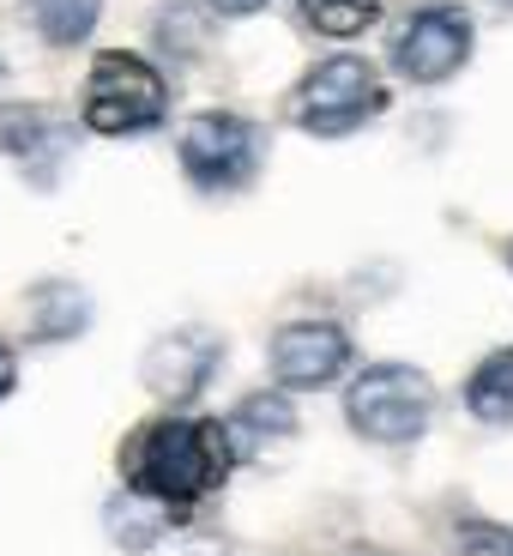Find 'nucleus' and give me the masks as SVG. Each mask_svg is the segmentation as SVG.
Wrapping results in <instances>:
<instances>
[{"instance_id": "nucleus-1", "label": "nucleus", "mask_w": 513, "mask_h": 556, "mask_svg": "<svg viewBox=\"0 0 513 556\" xmlns=\"http://www.w3.org/2000/svg\"><path fill=\"white\" fill-rule=\"evenodd\" d=\"M223 472H230V435L206 417H164L127 447V484L152 502H176V508L218 490Z\"/></svg>"}, {"instance_id": "nucleus-7", "label": "nucleus", "mask_w": 513, "mask_h": 556, "mask_svg": "<svg viewBox=\"0 0 513 556\" xmlns=\"http://www.w3.org/2000/svg\"><path fill=\"white\" fill-rule=\"evenodd\" d=\"M350 363V339L333 320H296V327H278L272 339V376L284 388H326Z\"/></svg>"}, {"instance_id": "nucleus-5", "label": "nucleus", "mask_w": 513, "mask_h": 556, "mask_svg": "<svg viewBox=\"0 0 513 556\" xmlns=\"http://www.w3.org/2000/svg\"><path fill=\"white\" fill-rule=\"evenodd\" d=\"M181 169L200 188H211V194L242 188L260 169V127L242 122V115H223V110L194 115V122L181 127Z\"/></svg>"}, {"instance_id": "nucleus-12", "label": "nucleus", "mask_w": 513, "mask_h": 556, "mask_svg": "<svg viewBox=\"0 0 513 556\" xmlns=\"http://www.w3.org/2000/svg\"><path fill=\"white\" fill-rule=\"evenodd\" d=\"M381 13V0H303V18L320 30V37H357L369 30Z\"/></svg>"}, {"instance_id": "nucleus-9", "label": "nucleus", "mask_w": 513, "mask_h": 556, "mask_svg": "<svg viewBox=\"0 0 513 556\" xmlns=\"http://www.w3.org/2000/svg\"><path fill=\"white\" fill-rule=\"evenodd\" d=\"M25 333L30 339H73L85 333V320H91V303H85L79 285H67V278H49V285H37L25 303Z\"/></svg>"}, {"instance_id": "nucleus-6", "label": "nucleus", "mask_w": 513, "mask_h": 556, "mask_svg": "<svg viewBox=\"0 0 513 556\" xmlns=\"http://www.w3.org/2000/svg\"><path fill=\"white\" fill-rule=\"evenodd\" d=\"M472 55V18L459 13V7H423L411 25L399 30L393 42V67L416 85H435V79H453Z\"/></svg>"}, {"instance_id": "nucleus-4", "label": "nucleus", "mask_w": 513, "mask_h": 556, "mask_svg": "<svg viewBox=\"0 0 513 556\" xmlns=\"http://www.w3.org/2000/svg\"><path fill=\"white\" fill-rule=\"evenodd\" d=\"M381 110H387V85H381L375 67L357 61V55L320 61V67L296 85V98H291L296 127H308V134H320V139L357 134V127L369 122V115H381Z\"/></svg>"}, {"instance_id": "nucleus-8", "label": "nucleus", "mask_w": 513, "mask_h": 556, "mask_svg": "<svg viewBox=\"0 0 513 556\" xmlns=\"http://www.w3.org/2000/svg\"><path fill=\"white\" fill-rule=\"evenodd\" d=\"M218 369V339L188 327V333H169L145 351V388L164 393V400H188V393L206 388V376Z\"/></svg>"}, {"instance_id": "nucleus-2", "label": "nucleus", "mask_w": 513, "mask_h": 556, "mask_svg": "<svg viewBox=\"0 0 513 556\" xmlns=\"http://www.w3.org/2000/svg\"><path fill=\"white\" fill-rule=\"evenodd\" d=\"M85 127L91 134H145V127L164 122L169 110V85L152 61L127 55V49H110V55L91 61V79H85Z\"/></svg>"}, {"instance_id": "nucleus-13", "label": "nucleus", "mask_w": 513, "mask_h": 556, "mask_svg": "<svg viewBox=\"0 0 513 556\" xmlns=\"http://www.w3.org/2000/svg\"><path fill=\"white\" fill-rule=\"evenodd\" d=\"M13 381H18V357L7 345H0V400H7V393H13Z\"/></svg>"}, {"instance_id": "nucleus-3", "label": "nucleus", "mask_w": 513, "mask_h": 556, "mask_svg": "<svg viewBox=\"0 0 513 556\" xmlns=\"http://www.w3.org/2000/svg\"><path fill=\"white\" fill-rule=\"evenodd\" d=\"M345 412L357 424V435H369V442H387V447L416 442L435 417V381L411 363H375V369H362L350 381Z\"/></svg>"}, {"instance_id": "nucleus-14", "label": "nucleus", "mask_w": 513, "mask_h": 556, "mask_svg": "<svg viewBox=\"0 0 513 556\" xmlns=\"http://www.w3.org/2000/svg\"><path fill=\"white\" fill-rule=\"evenodd\" d=\"M211 7H218V13H230V18H242V13H260L266 0H211Z\"/></svg>"}, {"instance_id": "nucleus-10", "label": "nucleus", "mask_w": 513, "mask_h": 556, "mask_svg": "<svg viewBox=\"0 0 513 556\" xmlns=\"http://www.w3.org/2000/svg\"><path fill=\"white\" fill-rule=\"evenodd\" d=\"M477 424H513V345H501L496 357H484V369L465 388Z\"/></svg>"}, {"instance_id": "nucleus-11", "label": "nucleus", "mask_w": 513, "mask_h": 556, "mask_svg": "<svg viewBox=\"0 0 513 556\" xmlns=\"http://www.w3.org/2000/svg\"><path fill=\"white\" fill-rule=\"evenodd\" d=\"M98 13H103V0H30V18H37V30L55 49H73V42L91 37Z\"/></svg>"}, {"instance_id": "nucleus-16", "label": "nucleus", "mask_w": 513, "mask_h": 556, "mask_svg": "<svg viewBox=\"0 0 513 556\" xmlns=\"http://www.w3.org/2000/svg\"><path fill=\"white\" fill-rule=\"evenodd\" d=\"M508 266H513V249H508Z\"/></svg>"}, {"instance_id": "nucleus-15", "label": "nucleus", "mask_w": 513, "mask_h": 556, "mask_svg": "<svg viewBox=\"0 0 513 556\" xmlns=\"http://www.w3.org/2000/svg\"><path fill=\"white\" fill-rule=\"evenodd\" d=\"M496 7H508V13H513V0H496Z\"/></svg>"}]
</instances>
